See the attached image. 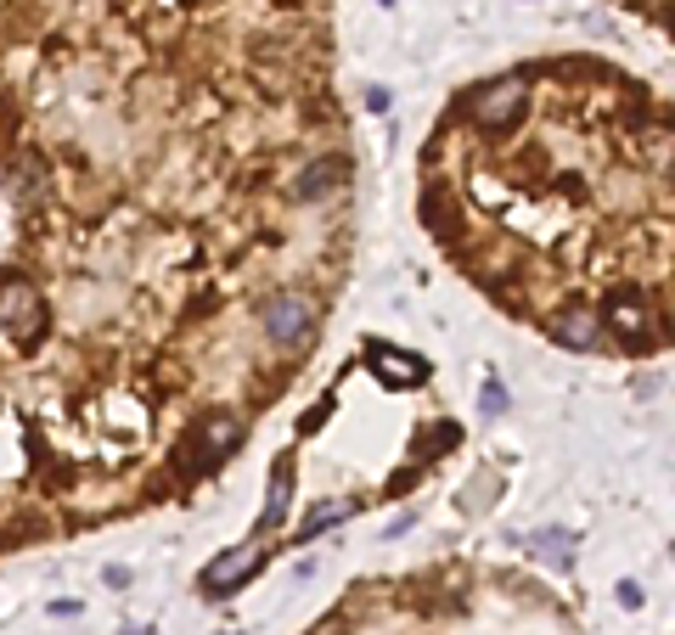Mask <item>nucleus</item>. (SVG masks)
<instances>
[{"instance_id":"4468645a","label":"nucleus","mask_w":675,"mask_h":635,"mask_svg":"<svg viewBox=\"0 0 675 635\" xmlns=\"http://www.w3.org/2000/svg\"><path fill=\"white\" fill-rule=\"evenodd\" d=\"M326 411H332V400H321V405H315V411H310V416H304V433H315V427H321V422H326Z\"/></svg>"},{"instance_id":"f257e3e1","label":"nucleus","mask_w":675,"mask_h":635,"mask_svg":"<svg viewBox=\"0 0 675 635\" xmlns=\"http://www.w3.org/2000/svg\"><path fill=\"white\" fill-rule=\"evenodd\" d=\"M524 102H530V84H524L518 73H501V79H490V84L473 90V97H467V113H473L478 130H506V124H518Z\"/></svg>"},{"instance_id":"ddd939ff","label":"nucleus","mask_w":675,"mask_h":635,"mask_svg":"<svg viewBox=\"0 0 675 635\" xmlns=\"http://www.w3.org/2000/svg\"><path fill=\"white\" fill-rule=\"evenodd\" d=\"M506 411V394H501V383H484V416H501Z\"/></svg>"},{"instance_id":"20e7f679","label":"nucleus","mask_w":675,"mask_h":635,"mask_svg":"<svg viewBox=\"0 0 675 635\" xmlns=\"http://www.w3.org/2000/svg\"><path fill=\"white\" fill-rule=\"evenodd\" d=\"M260 568H265V546H231V552H220V557L203 568L198 591H203V596H231L236 585H248Z\"/></svg>"},{"instance_id":"f8f14e48","label":"nucleus","mask_w":675,"mask_h":635,"mask_svg":"<svg viewBox=\"0 0 675 635\" xmlns=\"http://www.w3.org/2000/svg\"><path fill=\"white\" fill-rule=\"evenodd\" d=\"M350 512H355V501H338V506H321V512H315V517H310V523L299 528V540H315L321 528H332V523H344Z\"/></svg>"},{"instance_id":"1a4fd4ad","label":"nucleus","mask_w":675,"mask_h":635,"mask_svg":"<svg viewBox=\"0 0 675 635\" xmlns=\"http://www.w3.org/2000/svg\"><path fill=\"white\" fill-rule=\"evenodd\" d=\"M344 174H350V163H344V158H321V163H310V169L299 174L293 198H299V203H321V198H326Z\"/></svg>"},{"instance_id":"7ed1b4c3","label":"nucleus","mask_w":675,"mask_h":635,"mask_svg":"<svg viewBox=\"0 0 675 635\" xmlns=\"http://www.w3.org/2000/svg\"><path fill=\"white\" fill-rule=\"evenodd\" d=\"M260 321H265V337L282 343V349L310 343V332H315V310H310L304 293H276V299L260 310Z\"/></svg>"},{"instance_id":"423d86ee","label":"nucleus","mask_w":675,"mask_h":635,"mask_svg":"<svg viewBox=\"0 0 675 635\" xmlns=\"http://www.w3.org/2000/svg\"><path fill=\"white\" fill-rule=\"evenodd\" d=\"M552 337L563 343V349H597L603 343V310L597 304H563L557 310V321H552Z\"/></svg>"},{"instance_id":"39448f33","label":"nucleus","mask_w":675,"mask_h":635,"mask_svg":"<svg viewBox=\"0 0 675 635\" xmlns=\"http://www.w3.org/2000/svg\"><path fill=\"white\" fill-rule=\"evenodd\" d=\"M0 326H7V332H18V343H34V337H40V326H46L40 293H34L23 276L0 282Z\"/></svg>"},{"instance_id":"9b49d317","label":"nucleus","mask_w":675,"mask_h":635,"mask_svg":"<svg viewBox=\"0 0 675 635\" xmlns=\"http://www.w3.org/2000/svg\"><path fill=\"white\" fill-rule=\"evenodd\" d=\"M535 552H541L552 568H574V534H568V528H541V534H535Z\"/></svg>"},{"instance_id":"dca6fc26","label":"nucleus","mask_w":675,"mask_h":635,"mask_svg":"<svg viewBox=\"0 0 675 635\" xmlns=\"http://www.w3.org/2000/svg\"><path fill=\"white\" fill-rule=\"evenodd\" d=\"M366 108L372 113H389V90H366Z\"/></svg>"},{"instance_id":"0eeeda50","label":"nucleus","mask_w":675,"mask_h":635,"mask_svg":"<svg viewBox=\"0 0 675 635\" xmlns=\"http://www.w3.org/2000/svg\"><path fill=\"white\" fill-rule=\"evenodd\" d=\"M603 315H608V326H614L631 349H642V343H647V310H642V299H636V293H614Z\"/></svg>"},{"instance_id":"f03ea898","label":"nucleus","mask_w":675,"mask_h":635,"mask_svg":"<svg viewBox=\"0 0 675 635\" xmlns=\"http://www.w3.org/2000/svg\"><path fill=\"white\" fill-rule=\"evenodd\" d=\"M366 366H372V377H377L383 389H416V383H429V372H434L422 354L394 349V343H383V337L366 343Z\"/></svg>"},{"instance_id":"6e6552de","label":"nucleus","mask_w":675,"mask_h":635,"mask_svg":"<svg viewBox=\"0 0 675 635\" xmlns=\"http://www.w3.org/2000/svg\"><path fill=\"white\" fill-rule=\"evenodd\" d=\"M242 416H231V411H220V416H203V427H198V439H203V456L209 462H220V456H231V450L242 444Z\"/></svg>"},{"instance_id":"2eb2a0df","label":"nucleus","mask_w":675,"mask_h":635,"mask_svg":"<svg viewBox=\"0 0 675 635\" xmlns=\"http://www.w3.org/2000/svg\"><path fill=\"white\" fill-rule=\"evenodd\" d=\"M619 602H625V607H642V585L625 579V585H619Z\"/></svg>"},{"instance_id":"9d476101","label":"nucleus","mask_w":675,"mask_h":635,"mask_svg":"<svg viewBox=\"0 0 675 635\" xmlns=\"http://www.w3.org/2000/svg\"><path fill=\"white\" fill-rule=\"evenodd\" d=\"M288 501H293V462L282 456L276 473H271V495H265V512H260V534H271L288 517Z\"/></svg>"}]
</instances>
